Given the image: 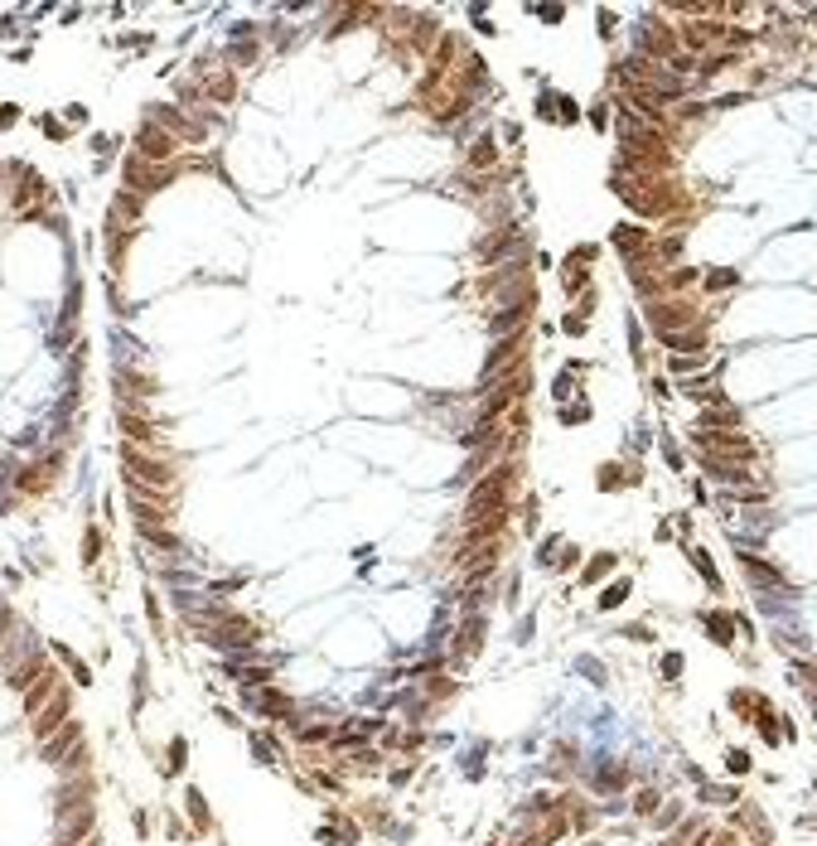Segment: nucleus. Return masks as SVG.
<instances>
[{
  "label": "nucleus",
  "mask_w": 817,
  "mask_h": 846,
  "mask_svg": "<svg viewBox=\"0 0 817 846\" xmlns=\"http://www.w3.org/2000/svg\"><path fill=\"white\" fill-rule=\"evenodd\" d=\"M63 711H68V701L58 696L54 706H49V716H39V731H34V735H39V740H49V726H54V721H58V716H63Z\"/></svg>",
  "instance_id": "f257e3e1"
},
{
  "label": "nucleus",
  "mask_w": 817,
  "mask_h": 846,
  "mask_svg": "<svg viewBox=\"0 0 817 846\" xmlns=\"http://www.w3.org/2000/svg\"><path fill=\"white\" fill-rule=\"evenodd\" d=\"M145 155H160V160H164V155H169V140L155 136V131H145Z\"/></svg>",
  "instance_id": "f03ea898"
},
{
  "label": "nucleus",
  "mask_w": 817,
  "mask_h": 846,
  "mask_svg": "<svg viewBox=\"0 0 817 846\" xmlns=\"http://www.w3.org/2000/svg\"><path fill=\"white\" fill-rule=\"evenodd\" d=\"M87 846H92V842H87Z\"/></svg>",
  "instance_id": "7ed1b4c3"
}]
</instances>
